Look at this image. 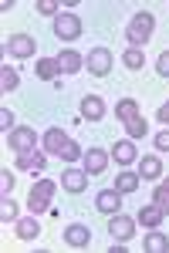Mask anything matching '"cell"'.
I'll use <instances>...</instances> for the list:
<instances>
[{
	"label": "cell",
	"instance_id": "6da1fadb",
	"mask_svg": "<svg viewBox=\"0 0 169 253\" xmlns=\"http://www.w3.org/2000/svg\"><path fill=\"white\" fill-rule=\"evenodd\" d=\"M55 189H57L55 179H41V182H34V189H31V196H27V206L34 210V216L44 213V210L51 206V199H55Z\"/></svg>",
	"mask_w": 169,
	"mask_h": 253
},
{
	"label": "cell",
	"instance_id": "7a4b0ae2",
	"mask_svg": "<svg viewBox=\"0 0 169 253\" xmlns=\"http://www.w3.org/2000/svg\"><path fill=\"white\" fill-rule=\"evenodd\" d=\"M152 27H156V20H152V14H135L129 24V44L132 47H146V41L152 38Z\"/></svg>",
	"mask_w": 169,
	"mask_h": 253
},
{
	"label": "cell",
	"instance_id": "3957f363",
	"mask_svg": "<svg viewBox=\"0 0 169 253\" xmlns=\"http://www.w3.org/2000/svg\"><path fill=\"white\" fill-rule=\"evenodd\" d=\"M85 64H88V75H95V78H105V75L112 71V51H109V47H92Z\"/></svg>",
	"mask_w": 169,
	"mask_h": 253
},
{
	"label": "cell",
	"instance_id": "277c9868",
	"mask_svg": "<svg viewBox=\"0 0 169 253\" xmlns=\"http://www.w3.org/2000/svg\"><path fill=\"white\" fill-rule=\"evenodd\" d=\"M109 236H115V243H129L132 236H135V219L115 213L112 219H109Z\"/></svg>",
	"mask_w": 169,
	"mask_h": 253
},
{
	"label": "cell",
	"instance_id": "5b68a950",
	"mask_svg": "<svg viewBox=\"0 0 169 253\" xmlns=\"http://www.w3.org/2000/svg\"><path fill=\"white\" fill-rule=\"evenodd\" d=\"M55 34H57L61 41L81 38V20H78L75 14H57V17H55Z\"/></svg>",
	"mask_w": 169,
	"mask_h": 253
},
{
	"label": "cell",
	"instance_id": "8992f818",
	"mask_svg": "<svg viewBox=\"0 0 169 253\" xmlns=\"http://www.w3.org/2000/svg\"><path fill=\"white\" fill-rule=\"evenodd\" d=\"M34 38H27V34H14V38H7V44H3V51H10L14 58H31L34 54Z\"/></svg>",
	"mask_w": 169,
	"mask_h": 253
},
{
	"label": "cell",
	"instance_id": "52a82bcc",
	"mask_svg": "<svg viewBox=\"0 0 169 253\" xmlns=\"http://www.w3.org/2000/svg\"><path fill=\"white\" fill-rule=\"evenodd\" d=\"M34 142H38V135H34V128H14L10 132V149L14 152H34Z\"/></svg>",
	"mask_w": 169,
	"mask_h": 253
},
{
	"label": "cell",
	"instance_id": "ba28073f",
	"mask_svg": "<svg viewBox=\"0 0 169 253\" xmlns=\"http://www.w3.org/2000/svg\"><path fill=\"white\" fill-rule=\"evenodd\" d=\"M95 206H98L102 213L115 216L118 210H122V193H118V189H102V193L95 196Z\"/></svg>",
	"mask_w": 169,
	"mask_h": 253
},
{
	"label": "cell",
	"instance_id": "9c48e42d",
	"mask_svg": "<svg viewBox=\"0 0 169 253\" xmlns=\"http://www.w3.org/2000/svg\"><path fill=\"white\" fill-rule=\"evenodd\" d=\"M64 243L81 250V247H88V243H92V230H88L85 223H71V226L64 230Z\"/></svg>",
	"mask_w": 169,
	"mask_h": 253
},
{
	"label": "cell",
	"instance_id": "30bf717a",
	"mask_svg": "<svg viewBox=\"0 0 169 253\" xmlns=\"http://www.w3.org/2000/svg\"><path fill=\"white\" fill-rule=\"evenodd\" d=\"M55 61H57V68H61V75H78V71L85 68V58H81L78 51H68V47H64Z\"/></svg>",
	"mask_w": 169,
	"mask_h": 253
},
{
	"label": "cell",
	"instance_id": "8fae6325",
	"mask_svg": "<svg viewBox=\"0 0 169 253\" xmlns=\"http://www.w3.org/2000/svg\"><path fill=\"white\" fill-rule=\"evenodd\" d=\"M81 118H88V122L105 118V101H102L98 95H85L81 98Z\"/></svg>",
	"mask_w": 169,
	"mask_h": 253
},
{
	"label": "cell",
	"instance_id": "7c38bea8",
	"mask_svg": "<svg viewBox=\"0 0 169 253\" xmlns=\"http://www.w3.org/2000/svg\"><path fill=\"white\" fill-rule=\"evenodd\" d=\"M105 166H109V152H105V149H88V156H85V172L98 175V172H105Z\"/></svg>",
	"mask_w": 169,
	"mask_h": 253
},
{
	"label": "cell",
	"instance_id": "4fadbf2b",
	"mask_svg": "<svg viewBox=\"0 0 169 253\" xmlns=\"http://www.w3.org/2000/svg\"><path fill=\"white\" fill-rule=\"evenodd\" d=\"M85 182H88V172H85V169H68V172L61 175V186H64L68 193H81Z\"/></svg>",
	"mask_w": 169,
	"mask_h": 253
},
{
	"label": "cell",
	"instance_id": "5bb4252c",
	"mask_svg": "<svg viewBox=\"0 0 169 253\" xmlns=\"http://www.w3.org/2000/svg\"><path fill=\"white\" fill-rule=\"evenodd\" d=\"M68 142H71V138L64 135L61 128H48V135H44V149H48L51 156H61V149H64Z\"/></svg>",
	"mask_w": 169,
	"mask_h": 253
},
{
	"label": "cell",
	"instance_id": "9a60e30c",
	"mask_svg": "<svg viewBox=\"0 0 169 253\" xmlns=\"http://www.w3.org/2000/svg\"><path fill=\"white\" fill-rule=\"evenodd\" d=\"M17 166L24 169V172H41V169L48 166V159L38 156V152H20V156H17Z\"/></svg>",
	"mask_w": 169,
	"mask_h": 253
},
{
	"label": "cell",
	"instance_id": "2e32d148",
	"mask_svg": "<svg viewBox=\"0 0 169 253\" xmlns=\"http://www.w3.org/2000/svg\"><path fill=\"white\" fill-rule=\"evenodd\" d=\"M112 156H115V162H118V166H132L139 152H135V145H132V142H115Z\"/></svg>",
	"mask_w": 169,
	"mask_h": 253
},
{
	"label": "cell",
	"instance_id": "e0dca14e",
	"mask_svg": "<svg viewBox=\"0 0 169 253\" xmlns=\"http://www.w3.org/2000/svg\"><path fill=\"white\" fill-rule=\"evenodd\" d=\"M163 216H166V213L152 203V206H142V210H139V223H142V226H149V230H156V226L163 223Z\"/></svg>",
	"mask_w": 169,
	"mask_h": 253
},
{
	"label": "cell",
	"instance_id": "ac0fdd59",
	"mask_svg": "<svg viewBox=\"0 0 169 253\" xmlns=\"http://www.w3.org/2000/svg\"><path fill=\"white\" fill-rule=\"evenodd\" d=\"M159 175H163V162L156 156H146L139 162V179H159Z\"/></svg>",
	"mask_w": 169,
	"mask_h": 253
},
{
	"label": "cell",
	"instance_id": "d6986e66",
	"mask_svg": "<svg viewBox=\"0 0 169 253\" xmlns=\"http://www.w3.org/2000/svg\"><path fill=\"white\" fill-rule=\"evenodd\" d=\"M17 236H20V240H38V236H41L38 216H31V219H17Z\"/></svg>",
	"mask_w": 169,
	"mask_h": 253
},
{
	"label": "cell",
	"instance_id": "ffe728a7",
	"mask_svg": "<svg viewBox=\"0 0 169 253\" xmlns=\"http://www.w3.org/2000/svg\"><path fill=\"white\" fill-rule=\"evenodd\" d=\"M146 250L149 253H169V236L159 233V230H152V233L146 236Z\"/></svg>",
	"mask_w": 169,
	"mask_h": 253
},
{
	"label": "cell",
	"instance_id": "44dd1931",
	"mask_svg": "<svg viewBox=\"0 0 169 253\" xmlns=\"http://www.w3.org/2000/svg\"><path fill=\"white\" fill-rule=\"evenodd\" d=\"M57 75H61V68H57L55 58H41V61H38V78H41V81H55Z\"/></svg>",
	"mask_w": 169,
	"mask_h": 253
},
{
	"label": "cell",
	"instance_id": "7402d4cb",
	"mask_svg": "<svg viewBox=\"0 0 169 253\" xmlns=\"http://www.w3.org/2000/svg\"><path fill=\"white\" fill-rule=\"evenodd\" d=\"M122 64H125L129 71H139V68L146 64V54H142V47H129V51L122 54Z\"/></svg>",
	"mask_w": 169,
	"mask_h": 253
},
{
	"label": "cell",
	"instance_id": "603a6c76",
	"mask_svg": "<svg viewBox=\"0 0 169 253\" xmlns=\"http://www.w3.org/2000/svg\"><path fill=\"white\" fill-rule=\"evenodd\" d=\"M115 189L125 196V193H135L139 189V175H132V172H122L118 179H115Z\"/></svg>",
	"mask_w": 169,
	"mask_h": 253
},
{
	"label": "cell",
	"instance_id": "cb8c5ba5",
	"mask_svg": "<svg viewBox=\"0 0 169 253\" xmlns=\"http://www.w3.org/2000/svg\"><path fill=\"white\" fill-rule=\"evenodd\" d=\"M115 115L122 118V122H129V118L139 115V101H132V98H125V101H118L115 105Z\"/></svg>",
	"mask_w": 169,
	"mask_h": 253
},
{
	"label": "cell",
	"instance_id": "d4e9b609",
	"mask_svg": "<svg viewBox=\"0 0 169 253\" xmlns=\"http://www.w3.org/2000/svg\"><path fill=\"white\" fill-rule=\"evenodd\" d=\"M125 132H129V138H142V135H146V118H142V115L129 118V122H125Z\"/></svg>",
	"mask_w": 169,
	"mask_h": 253
},
{
	"label": "cell",
	"instance_id": "484cf974",
	"mask_svg": "<svg viewBox=\"0 0 169 253\" xmlns=\"http://www.w3.org/2000/svg\"><path fill=\"white\" fill-rule=\"evenodd\" d=\"M10 219H17V203L10 196H3V203H0V223H10Z\"/></svg>",
	"mask_w": 169,
	"mask_h": 253
},
{
	"label": "cell",
	"instance_id": "4316f807",
	"mask_svg": "<svg viewBox=\"0 0 169 253\" xmlns=\"http://www.w3.org/2000/svg\"><path fill=\"white\" fill-rule=\"evenodd\" d=\"M17 71H14V68H3V71H0V88H3V91H14V88H17Z\"/></svg>",
	"mask_w": 169,
	"mask_h": 253
},
{
	"label": "cell",
	"instance_id": "83f0119b",
	"mask_svg": "<svg viewBox=\"0 0 169 253\" xmlns=\"http://www.w3.org/2000/svg\"><path fill=\"white\" fill-rule=\"evenodd\" d=\"M152 203L169 216V186H156V196H152Z\"/></svg>",
	"mask_w": 169,
	"mask_h": 253
},
{
	"label": "cell",
	"instance_id": "f1b7e54d",
	"mask_svg": "<svg viewBox=\"0 0 169 253\" xmlns=\"http://www.w3.org/2000/svg\"><path fill=\"white\" fill-rule=\"evenodd\" d=\"M61 159H64V162H75V159H81V145H78V142H68V145L61 149Z\"/></svg>",
	"mask_w": 169,
	"mask_h": 253
},
{
	"label": "cell",
	"instance_id": "f546056e",
	"mask_svg": "<svg viewBox=\"0 0 169 253\" xmlns=\"http://www.w3.org/2000/svg\"><path fill=\"white\" fill-rule=\"evenodd\" d=\"M156 71H159L163 78H169V51H163V54H159V61H156Z\"/></svg>",
	"mask_w": 169,
	"mask_h": 253
},
{
	"label": "cell",
	"instance_id": "4dcf8cb0",
	"mask_svg": "<svg viewBox=\"0 0 169 253\" xmlns=\"http://www.w3.org/2000/svg\"><path fill=\"white\" fill-rule=\"evenodd\" d=\"M0 189H3V196H7L10 189H14V172H7V169L0 172Z\"/></svg>",
	"mask_w": 169,
	"mask_h": 253
},
{
	"label": "cell",
	"instance_id": "1f68e13d",
	"mask_svg": "<svg viewBox=\"0 0 169 253\" xmlns=\"http://www.w3.org/2000/svg\"><path fill=\"white\" fill-rule=\"evenodd\" d=\"M38 10H41V14H48V17H57V3H55V0H41Z\"/></svg>",
	"mask_w": 169,
	"mask_h": 253
},
{
	"label": "cell",
	"instance_id": "d6a6232c",
	"mask_svg": "<svg viewBox=\"0 0 169 253\" xmlns=\"http://www.w3.org/2000/svg\"><path fill=\"white\" fill-rule=\"evenodd\" d=\"M156 149H159V152H169V128L156 135Z\"/></svg>",
	"mask_w": 169,
	"mask_h": 253
},
{
	"label": "cell",
	"instance_id": "836d02e7",
	"mask_svg": "<svg viewBox=\"0 0 169 253\" xmlns=\"http://www.w3.org/2000/svg\"><path fill=\"white\" fill-rule=\"evenodd\" d=\"M0 128H3V132H7V128H14V115H10L7 108L0 112Z\"/></svg>",
	"mask_w": 169,
	"mask_h": 253
},
{
	"label": "cell",
	"instance_id": "e575fe53",
	"mask_svg": "<svg viewBox=\"0 0 169 253\" xmlns=\"http://www.w3.org/2000/svg\"><path fill=\"white\" fill-rule=\"evenodd\" d=\"M159 122H163V125H169V101L159 108Z\"/></svg>",
	"mask_w": 169,
	"mask_h": 253
},
{
	"label": "cell",
	"instance_id": "d590c367",
	"mask_svg": "<svg viewBox=\"0 0 169 253\" xmlns=\"http://www.w3.org/2000/svg\"><path fill=\"white\" fill-rule=\"evenodd\" d=\"M166 186H169V182H166Z\"/></svg>",
	"mask_w": 169,
	"mask_h": 253
}]
</instances>
